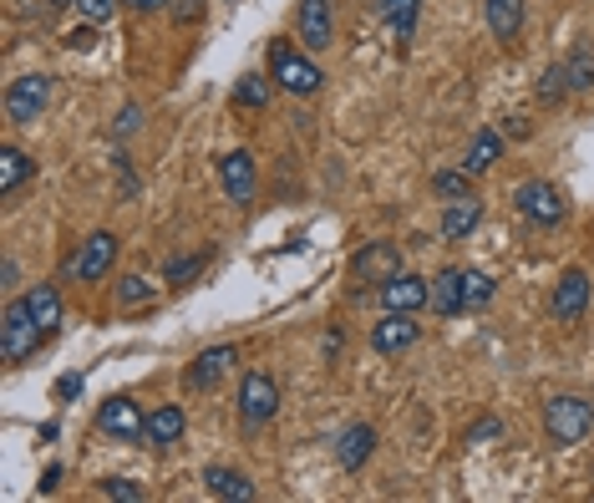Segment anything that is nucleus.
I'll list each match as a JSON object with an SVG mask.
<instances>
[{
	"label": "nucleus",
	"mask_w": 594,
	"mask_h": 503,
	"mask_svg": "<svg viewBox=\"0 0 594 503\" xmlns=\"http://www.w3.org/2000/svg\"><path fill=\"white\" fill-rule=\"evenodd\" d=\"M493 296H498V285H493L488 270H462V306L468 311H483Z\"/></svg>",
	"instance_id": "28"
},
{
	"label": "nucleus",
	"mask_w": 594,
	"mask_h": 503,
	"mask_svg": "<svg viewBox=\"0 0 594 503\" xmlns=\"http://www.w3.org/2000/svg\"><path fill=\"white\" fill-rule=\"evenodd\" d=\"M594 432V402L590 397H549L544 402V438L554 447H574Z\"/></svg>",
	"instance_id": "1"
},
{
	"label": "nucleus",
	"mask_w": 594,
	"mask_h": 503,
	"mask_svg": "<svg viewBox=\"0 0 594 503\" xmlns=\"http://www.w3.org/2000/svg\"><path fill=\"white\" fill-rule=\"evenodd\" d=\"M118 265V235H107V229H97V235H87V244H82V254H76L72 275L82 285H97L107 275V270Z\"/></svg>",
	"instance_id": "10"
},
{
	"label": "nucleus",
	"mask_w": 594,
	"mask_h": 503,
	"mask_svg": "<svg viewBox=\"0 0 594 503\" xmlns=\"http://www.w3.org/2000/svg\"><path fill=\"white\" fill-rule=\"evenodd\" d=\"M219 183H223V193H229L234 204H250L254 189H259V173H254V153H244V148L223 153V158H219Z\"/></svg>",
	"instance_id": "12"
},
{
	"label": "nucleus",
	"mask_w": 594,
	"mask_h": 503,
	"mask_svg": "<svg viewBox=\"0 0 594 503\" xmlns=\"http://www.w3.org/2000/svg\"><path fill=\"white\" fill-rule=\"evenodd\" d=\"M46 11H61V5H72V0H41Z\"/></svg>",
	"instance_id": "42"
},
{
	"label": "nucleus",
	"mask_w": 594,
	"mask_h": 503,
	"mask_svg": "<svg viewBox=\"0 0 594 503\" xmlns=\"http://www.w3.org/2000/svg\"><path fill=\"white\" fill-rule=\"evenodd\" d=\"M137 122H143V112H137V107H122V122H118V133L128 137V133H133V128H137Z\"/></svg>",
	"instance_id": "37"
},
{
	"label": "nucleus",
	"mask_w": 594,
	"mask_h": 503,
	"mask_svg": "<svg viewBox=\"0 0 594 503\" xmlns=\"http://www.w3.org/2000/svg\"><path fill=\"white\" fill-rule=\"evenodd\" d=\"M295 36L311 46V51H326L330 36H336V5H330V0H300Z\"/></svg>",
	"instance_id": "11"
},
{
	"label": "nucleus",
	"mask_w": 594,
	"mask_h": 503,
	"mask_svg": "<svg viewBox=\"0 0 594 503\" xmlns=\"http://www.w3.org/2000/svg\"><path fill=\"white\" fill-rule=\"evenodd\" d=\"M66 46H72V51H87V46H92V26L72 31V36H66Z\"/></svg>",
	"instance_id": "38"
},
{
	"label": "nucleus",
	"mask_w": 594,
	"mask_h": 503,
	"mask_svg": "<svg viewBox=\"0 0 594 503\" xmlns=\"http://www.w3.org/2000/svg\"><path fill=\"white\" fill-rule=\"evenodd\" d=\"M234 107H254V112H259V107H269V76L265 72H244L234 82Z\"/></svg>",
	"instance_id": "29"
},
{
	"label": "nucleus",
	"mask_w": 594,
	"mask_h": 503,
	"mask_svg": "<svg viewBox=\"0 0 594 503\" xmlns=\"http://www.w3.org/2000/svg\"><path fill=\"white\" fill-rule=\"evenodd\" d=\"M153 296H158V285L148 275H122L118 280V306H148Z\"/></svg>",
	"instance_id": "31"
},
{
	"label": "nucleus",
	"mask_w": 594,
	"mask_h": 503,
	"mask_svg": "<svg viewBox=\"0 0 594 503\" xmlns=\"http://www.w3.org/2000/svg\"><path fill=\"white\" fill-rule=\"evenodd\" d=\"M275 412H280V382H275L269 371H250V376L239 382V417H244L250 428H265Z\"/></svg>",
	"instance_id": "6"
},
{
	"label": "nucleus",
	"mask_w": 594,
	"mask_h": 503,
	"mask_svg": "<svg viewBox=\"0 0 594 503\" xmlns=\"http://www.w3.org/2000/svg\"><path fill=\"white\" fill-rule=\"evenodd\" d=\"M513 208H519L529 224H538V229H554V224H565L569 199L554 189L549 178H529V183L513 189Z\"/></svg>",
	"instance_id": "4"
},
{
	"label": "nucleus",
	"mask_w": 594,
	"mask_h": 503,
	"mask_svg": "<svg viewBox=\"0 0 594 503\" xmlns=\"http://www.w3.org/2000/svg\"><path fill=\"white\" fill-rule=\"evenodd\" d=\"M97 428H102L107 438H118V443H143V438H148V417L137 412L133 397H107L102 407H97Z\"/></svg>",
	"instance_id": "7"
},
{
	"label": "nucleus",
	"mask_w": 594,
	"mask_h": 503,
	"mask_svg": "<svg viewBox=\"0 0 594 503\" xmlns=\"http://www.w3.org/2000/svg\"><path fill=\"white\" fill-rule=\"evenodd\" d=\"M122 5H133V11L148 15V11H158V5H173V0H122Z\"/></svg>",
	"instance_id": "39"
},
{
	"label": "nucleus",
	"mask_w": 594,
	"mask_h": 503,
	"mask_svg": "<svg viewBox=\"0 0 594 503\" xmlns=\"http://www.w3.org/2000/svg\"><path fill=\"white\" fill-rule=\"evenodd\" d=\"M46 107H51V76L46 72H26L5 87V122H15V128L36 122Z\"/></svg>",
	"instance_id": "5"
},
{
	"label": "nucleus",
	"mask_w": 594,
	"mask_h": 503,
	"mask_svg": "<svg viewBox=\"0 0 594 503\" xmlns=\"http://www.w3.org/2000/svg\"><path fill=\"white\" fill-rule=\"evenodd\" d=\"M477 224H483V199H458V204H447V214H443V239L473 235Z\"/></svg>",
	"instance_id": "22"
},
{
	"label": "nucleus",
	"mask_w": 594,
	"mask_h": 503,
	"mask_svg": "<svg viewBox=\"0 0 594 503\" xmlns=\"http://www.w3.org/2000/svg\"><path fill=\"white\" fill-rule=\"evenodd\" d=\"M204 265H208V254H183V260H168L163 280L173 285V290H183V285H194L198 275H204Z\"/></svg>",
	"instance_id": "30"
},
{
	"label": "nucleus",
	"mask_w": 594,
	"mask_h": 503,
	"mask_svg": "<svg viewBox=\"0 0 594 503\" xmlns=\"http://www.w3.org/2000/svg\"><path fill=\"white\" fill-rule=\"evenodd\" d=\"M76 11L87 15L92 26H102V21H112V15H118V0H76Z\"/></svg>",
	"instance_id": "34"
},
{
	"label": "nucleus",
	"mask_w": 594,
	"mask_h": 503,
	"mask_svg": "<svg viewBox=\"0 0 594 503\" xmlns=\"http://www.w3.org/2000/svg\"><path fill=\"white\" fill-rule=\"evenodd\" d=\"M565 92H569L565 67H544V76H538V97L554 107V103H565Z\"/></svg>",
	"instance_id": "32"
},
{
	"label": "nucleus",
	"mask_w": 594,
	"mask_h": 503,
	"mask_svg": "<svg viewBox=\"0 0 594 503\" xmlns=\"http://www.w3.org/2000/svg\"><path fill=\"white\" fill-rule=\"evenodd\" d=\"M31 173H36V164H31L15 143H5V148H0V199H11V193L21 189Z\"/></svg>",
	"instance_id": "24"
},
{
	"label": "nucleus",
	"mask_w": 594,
	"mask_h": 503,
	"mask_svg": "<svg viewBox=\"0 0 594 503\" xmlns=\"http://www.w3.org/2000/svg\"><path fill=\"white\" fill-rule=\"evenodd\" d=\"M21 300H26L31 321H36V326L46 331V336H51V331L61 326V296H57V290H51V285H31V290H26V296H21Z\"/></svg>",
	"instance_id": "18"
},
{
	"label": "nucleus",
	"mask_w": 594,
	"mask_h": 503,
	"mask_svg": "<svg viewBox=\"0 0 594 503\" xmlns=\"http://www.w3.org/2000/svg\"><path fill=\"white\" fill-rule=\"evenodd\" d=\"M376 11H381V21L391 26V36H397V41H407V36L416 31L422 0H376Z\"/></svg>",
	"instance_id": "25"
},
{
	"label": "nucleus",
	"mask_w": 594,
	"mask_h": 503,
	"mask_svg": "<svg viewBox=\"0 0 594 503\" xmlns=\"http://www.w3.org/2000/svg\"><path fill=\"white\" fill-rule=\"evenodd\" d=\"M483 438H498V422H493V417H488V422H477V428H473V443H483Z\"/></svg>",
	"instance_id": "40"
},
{
	"label": "nucleus",
	"mask_w": 594,
	"mask_h": 503,
	"mask_svg": "<svg viewBox=\"0 0 594 503\" xmlns=\"http://www.w3.org/2000/svg\"><path fill=\"white\" fill-rule=\"evenodd\" d=\"M504 133H508V137H529V122H523V118H508Z\"/></svg>",
	"instance_id": "41"
},
{
	"label": "nucleus",
	"mask_w": 594,
	"mask_h": 503,
	"mask_svg": "<svg viewBox=\"0 0 594 503\" xmlns=\"http://www.w3.org/2000/svg\"><path fill=\"white\" fill-rule=\"evenodd\" d=\"M549 311H554V321H580V315L590 311V275H584V270H565V275H559Z\"/></svg>",
	"instance_id": "13"
},
{
	"label": "nucleus",
	"mask_w": 594,
	"mask_h": 503,
	"mask_svg": "<svg viewBox=\"0 0 594 503\" xmlns=\"http://www.w3.org/2000/svg\"><path fill=\"white\" fill-rule=\"evenodd\" d=\"M269 72H275V82H280L284 92H295V97H315L320 82H326V72H320L311 57H300L284 36L280 41H269Z\"/></svg>",
	"instance_id": "3"
},
{
	"label": "nucleus",
	"mask_w": 594,
	"mask_h": 503,
	"mask_svg": "<svg viewBox=\"0 0 594 503\" xmlns=\"http://www.w3.org/2000/svg\"><path fill=\"white\" fill-rule=\"evenodd\" d=\"M416 340H422V326L412 321V311H391L387 321H376V331H372V346H376L381 356L412 351Z\"/></svg>",
	"instance_id": "14"
},
{
	"label": "nucleus",
	"mask_w": 594,
	"mask_h": 503,
	"mask_svg": "<svg viewBox=\"0 0 594 503\" xmlns=\"http://www.w3.org/2000/svg\"><path fill=\"white\" fill-rule=\"evenodd\" d=\"M498 158H504V137H498V128H483V133H473V143H468L462 168H468V173H488Z\"/></svg>",
	"instance_id": "20"
},
{
	"label": "nucleus",
	"mask_w": 594,
	"mask_h": 503,
	"mask_svg": "<svg viewBox=\"0 0 594 503\" xmlns=\"http://www.w3.org/2000/svg\"><path fill=\"white\" fill-rule=\"evenodd\" d=\"M173 21L179 26H198L204 21V0H173Z\"/></svg>",
	"instance_id": "35"
},
{
	"label": "nucleus",
	"mask_w": 594,
	"mask_h": 503,
	"mask_svg": "<svg viewBox=\"0 0 594 503\" xmlns=\"http://www.w3.org/2000/svg\"><path fill=\"white\" fill-rule=\"evenodd\" d=\"M46 331L31 321L26 300H5V311H0V356H5V367H21L31 356L41 351Z\"/></svg>",
	"instance_id": "2"
},
{
	"label": "nucleus",
	"mask_w": 594,
	"mask_h": 503,
	"mask_svg": "<svg viewBox=\"0 0 594 503\" xmlns=\"http://www.w3.org/2000/svg\"><path fill=\"white\" fill-rule=\"evenodd\" d=\"M234 361H239L234 346H208V351H198L194 361H189V371H183V392H208V386H219Z\"/></svg>",
	"instance_id": "9"
},
{
	"label": "nucleus",
	"mask_w": 594,
	"mask_h": 503,
	"mask_svg": "<svg viewBox=\"0 0 594 503\" xmlns=\"http://www.w3.org/2000/svg\"><path fill=\"white\" fill-rule=\"evenodd\" d=\"M376 453V428L372 422H351V428L336 438V463H341L346 474H361V463Z\"/></svg>",
	"instance_id": "16"
},
{
	"label": "nucleus",
	"mask_w": 594,
	"mask_h": 503,
	"mask_svg": "<svg viewBox=\"0 0 594 503\" xmlns=\"http://www.w3.org/2000/svg\"><path fill=\"white\" fill-rule=\"evenodd\" d=\"M351 275L361 285H387L391 275H401V250L391 239H372V244H361L356 260H351Z\"/></svg>",
	"instance_id": "8"
},
{
	"label": "nucleus",
	"mask_w": 594,
	"mask_h": 503,
	"mask_svg": "<svg viewBox=\"0 0 594 503\" xmlns=\"http://www.w3.org/2000/svg\"><path fill=\"white\" fill-rule=\"evenodd\" d=\"M204 483H208V493L223 499V503H250L254 499V483L244 474H234V468H208Z\"/></svg>",
	"instance_id": "19"
},
{
	"label": "nucleus",
	"mask_w": 594,
	"mask_h": 503,
	"mask_svg": "<svg viewBox=\"0 0 594 503\" xmlns=\"http://www.w3.org/2000/svg\"><path fill=\"white\" fill-rule=\"evenodd\" d=\"M381 306H387V311H422V306H432V285L422 280V275H407V270H401V275H391L387 285H381Z\"/></svg>",
	"instance_id": "15"
},
{
	"label": "nucleus",
	"mask_w": 594,
	"mask_h": 503,
	"mask_svg": "<svg viewBox=\"0 0 594 503\" xmlns=\"http://www.w3.org/2000/svg\"><path fill=\"white\" fill-rule=\"evenodd\" d=\"M432 193L447 199V204L473 199V173H468V168H437V173H432Z\"/></svg>",
	"instance_id": "26"
},
{
	"label": "nucleus",
	"mask_w": 594,
	"mask_h": 503,
	"mask_svg": "<svg viewBox=\"0 0 594 503\" xmlns=\"http://www.w3.org/2000/svg\"><path fill=\"white\" fill-rule=\"evenodd\" d=\"M102 489V499H122V503H143V489H137L133 478H102L97 483Z\"/></svg>",
	"instance_id": "33"
},
{
	"label": "nucleus",
	"mask_w": 594,
	"mask_h": 503,
	"mask_svg": "<svg viewBox=\"0 0 594 503\" xmlns=\"http://www.w3.org/2000/svg\"><path fill=\"white\" fill-rule=\"evenodd\" d=\"M483 15H488V31L504 46L519 41V31H523V0H488V5H483Z\"/></svg>",
	"instance_id": "17"
},
{
	"label": "nucleus",
	"mask_w": 594,
	"mask_h": 503,
	"mask_svg": "<svg viewBox=\"0 0 594 503\" xmlns=\"http://www.w3.org/2000/svg\"><path fill=\"white\" fill-rule=\"evenodd\" d=\"M432 311L443 315V321L468 311V306H462V270H443V275H437V285H432Z\"/></svg>",
	"instance_id": "21"
},
{
	"label": "nucleus",
	"mask_w": 594,
	"mask_h": 503,
	"mask_svg": "<svg viewBox=\"0 0 594 503\" xmlns=\"http://www.w3.org/2000/svg\"><path fill=\"white\" fill-rule=\"evenodd\" d=\"M183 428H189L183 407H158V412L148 417V447H173L183 438Z\"/></svg>",
	"instance_id": "23"
},
{
	"label": "nucleus",
	"mask_w": 594,
	"mask_h": 503,
	"mask_svg": "<svg viewBox=\"0 0 594 503\" xmlns=\"http://www.w3.org/2000/svg\"><path fill=\"white\" fill-rule=\"evenodd\" d=\"M57 397H61V402L82 397V376H72V371H66V376H61V382H57Z\"/></svg>",
	"instance_id": "36"
},
{
	"label": "nucleus",
	"mask_w": 594,
	"mask_h": 503,
	"mask_svg": "<svg viewBox=\"0 0 594 503\" xmlns=\"http://www.w3.org/2000/svg\"><path fill=\"white\" fill-rule=\"evenodd\" d=\"M565 76H569V92H590L594 87V46L590 41H580L565 57Z\"/></svg>",
	"instance_id": "27"
}]
</instances>
